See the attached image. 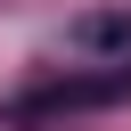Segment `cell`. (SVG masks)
Returning a JSON list of instances; mask_svg holds the SVG:
<instances>
[{"instance_id":"obj_1","label":"cell","mask_w":131,"mask_h":131,"mask_svg":"<svg viewBox=\"0 0 131 131\" xmlns=\"http://www.w3.org/2000/svg\"><path fill=\"white\" fill-rule=\"evenodd\" d=\"M106 98H131V66L90 74V82H57V90H41V98H33V115H49V106H106Z\"/></svg>"},{"instance_id":"obj_2","label":"cell","mask_w":131,"mask_h":131,"mask_svg":"<svg viewBox=\"0 0 131 131\" xmlns=\"http://www.w3.org/2000/svg\"><path fill=\"white\" fill-rule=\"evenodd\" d=\"M74 49H123L131 57V8H98V16H74Z\"/></svg>"}]
</instances>
